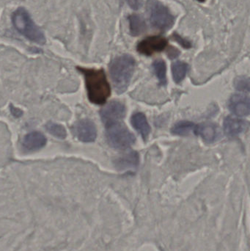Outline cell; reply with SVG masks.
I'll return each mask as SVG.
<instances>
[{"instance_id":"1","label":"cell","mask_w":250,"mask_h":251,"mask_svg":"<svg viewBox=\"0 0 250 251\" xmlns=\"http://www.w3.org/2000/svg\"><path fill=\"white\" fill-rule=\"evenodd\" d=\"M85 76L88 99L95 104H105L111 94V88L102 69L78 68Z\"/></svg>"},{"instance_id":"2","label":"cell","mask_w":250,"mask_h":251,"mask_svg":"<svg viewBox=\"0 0 250 251\" xmlns=\"http://www.w3.org/2000/svg\"><path fill=\"white\" fill-rule=\"evenodd\" d=\"M135 67V59L129 54L118 56L110 63V76L118 94H123L127 89Z\"/></svg>"},{"instance_id":"3","label":"cell","mask_w":250,"mask_h":251,"mask_svg":"<svg viewBox=\"0 0 250 251\" xmlns=\"http://www.w3.org/2000/svg\"><path fill=\"white\" fill-rule=\"evenodd\" d=\"M12 22L15 29L26 39L38 44H45L44 32L35 25L26 9H16L12 14Z\"/></svg>"},{"instance_id":"4","label":"cell","mask_w":250,"mask_h":251,"mask_svg":"<svg viewBox=\"0 0 250 251\" xmlns=\"http://www.w3.org/2000/svg\"><path fill=\"white\" fill-rule=\"evenodd\" d=\"M105 126L106 136L111 147L125 150L135 143V135L121 122H114Z\"/></svg>"},{"instance_id":"5","label":"cell","mask_w":250,"mask_h":251,"mask_svg":"<svg viewBox=\"0 0 250 251\" xmlns=\"http://www.w3.org/2000/svg\"><path fill=\"white\" fill-rule=\"evenodd\" d=\"M147 9L150 21L154 27L161 30H167L174 25V16L169 9L158 0H148Z\"/></svg>"},{"instance_id":"6","label":"cell","mask_w":250,"mask_h":251,"mask_svg":"<svg viewBox=\"0 0 250 251\" xmlns=\"http://www.w3.org/2000/svg\"><path fill=\"white\" fill-rule=\"evenodd\" d=\"M101 117L104 125L120 122L126 115V107L118 101L109 103L101 110Z\"/></svg>"},{"instance_id":"7","label":"cell","mask_w":250,"mask_h":251,"mask_svg":"<svg viewBox=\"0 0 250 251\" xmlns=\"http://www.w3.org/2000/svg\"><path fill=\"white\" fill-rule=\"evenodd\" d=\"M167 41L164 37L151 36L142 40L138 44V52L144 55L151 56L154 53L160 52L167 47Z\"/></svg>"},{"instance_id":"8","label":"cell","mask_w":250,"mask_h":251,"mask_svg":"<svg viewBox=\"0 0 250 251\" xmlns=\"http://www.w3.org/2000/svg\"><path fill=\"white\" fill-rule=\"evenodd\" d=\"M77 138L84 143H92L96 139L97 130L95 124L89 119L79 121L73 128Z\"/></svg>"},{"instance_id":"9","label":"cell","mask_w":250,"mask_h":251,"mask_svg":"<svg viewBox=\"0 0 250 251\" xmlns=\"http://www.w3.org/2000/svg\"><path fill=\"white\" fill-rule=\"evenodd\" d=\"M229 109L237 116H249L250 104L249 97L242 94H234L229 101Z\"/></svg>"},{"instance_id":"10","label":"cell","mask_w":250,"mask_h":251,"mask_svg":"<svg viewBox=\"0 0 250 251\" xmlns=\"http://www.w3.org/2000/svg\"><path fill=\"white\" fill-rule=\"evenodd\" d=\"M197 134L202 137L205 143H212L217 141L221 136V130L215 124L205 123L196 127Z\"/></svg>"},{"instance_id":"11","label":"cell","mask_w":250,"mask_h":251,"mask_svg":"<svg viewBox=\"0 0 250 251\" xmlns=\"http://www.w3.org/2000/svg\"><path fill=\"white\" fill-rule=\"evenodd\" d=\"M248 126L245 121L229 116L224 122L225 133L230 137H237L247 129Z\"/></svg>"},{"instance_id":"12","label":"cell","mask_w":250,"mask_h":251,"mask_svg":"<svg viewBox=\"0 0 250 251\" xmlns=\"http://www.w3.org/2000/svg\"><path fill=\"white\" fill-rule=\"evenodd\" d=\"M46 143V137L39 131H32L25 136L23 146L26 150L34 151L42 149Z\"/></svg>"},{"instance_id":"13","label":"cell","mask_w":250,"mask_h":251,"mask_svg":"<svg viewBox=\"0 0 250 251\" xmlns=\"http://www.w3.org/2000/svg\"><path fill=\"white\" fill-rule=\"evenodd\" d=\"M139 163V156L137 152L132 151L116 159L114 165L120 171L135 169Z\"/></svg>"},{"instance_id":"14","label":"cell","mask_w":250,"mask_h":251,"mask_svg":"<svg viewBox=\"0 0 250 251\" xmlns=\"http://www.w3.org/2000/svg\"><path fill=\"white\" fill-rule=\"evenodd\" d=\"M132 125L134 128L141 134L144 140H146L151 132V127L145 115L142 113H136L132 116Z\"/></svg>"},{"instance_id":"15","label":"cell","mask_w":250,"mask_h":251,"mask_svg":"<svg viewBox=\"0 0 250 251\" xmlns=\"http://www.w3.org/2000/svg\"><path fill=\"white\" fill-rule=\"evenodd\" d=\"M130 32L132 35L137 36L146 30V24L142 16L134 14L129 17Z\"/></svg>"},{"instance_id":"16","label":"cell","mask_w":250,"mask_h":251,"mask_svg":"<svg viewBox=\"0 0 250 251\" xmlns=\"http://www.w3.org/2000/svg\"><path fill=\"white\" fill-rule=\"evenodd\" d=\"M189 71V66L184 62L177 61L172 66L173 79L176 83H180L184 79Z\"/></svg>"},{"instance_id":"17","label":"cell","mask_w":250,"mask_h":251,"mask_svg":"<svg viewBox=\"0 0 250 251\" xmlns=\"http://www.w3.org/2000/svg\"><path fill=\"white\" fill-rule=\"evenodd\" d=\"M195 128H196V126L192 122L182 121L173 126L171 131L172 133L176 135L186 136L192 131H195Z\"/></svg>"},{"instance_id":"18","label":"cell","mask_w":250,"mask_h":251,"mask_svg":"<svg viewBox=\"0 0 250 251\" xmlns=\"http://www.w3.org/2000/svg\"><path fill=\"white\" fill-rule=\"evenodd\" d=\"M153 70L161 85H167V66L162 60H156L152 65Z\"/></svg>"},{"instance_id":"19","label":"cell","mask_w":250,"mask_h":251,"mask_svg":"<svg viewBox=\"0 0 250 251\" xmlns=\"http://www.w3.org/2000/svg\"><path fill=\"white\" fill-rule=\"evenodd\" d=\"M45 128L48 132L57 138L64 139L66 137V130L62 125L49 122L45 126Z\"/></svg>"},{"instance_id":"20","label":"cell","mask_w":250,"mask_h":251,"mask_svg":"<svg viewBox=\"0 0 250 251\" xmlns=\"http://www.w3.org/2000/svg\"><path fill=\"white\" fill-rule=\"evenodd\" d=\"M235 87L239 91L248 92L250 91L249 78L245 76L237 78L235 81Z\"/></svg>"},{"instance_id":"21","label":"cell","mask_w":250,"mask_h":251,"mask_svg":"<svg viewBox=\"0 0 250 251\" xmlns=\"http://www.w3.org/2000/svg\"><path fill=\"white\" fill-rule=\"evenodd\" d=\"M126 1L134 10H139L143 4V0H126Z\"/></svg>"},{"instance_id":"22","label":"cell","mask_w":250,"mask_h":251,"mask_svg":"<svg viewBox=\"0 0 250 251\" xmlns=\"http://www.w3.org/2000/svg\"><path fill=\"white\" fill-rule=\"evenodd\" d=\"M175 39L178 41V42L180 43L183 47L185 48H189L191 47L190 43L188 42L186 40L183 39L182 37L179 36V35H175Z\"/></svg>"},{"instance_id":"23","label":"cell","mask_w":250,"mask_h":251,"mask_svg":"<svg viewBox=\"0 0 250 251\" xmlns=\"http://www.w3.org/2000/svg\"><path fill=\"white\" fill-rule=\"evenodd\" d=\"M19 112L22 111H20L19 109L14 108V107H13L12 113H13V116H16V114H19Z\"/></svg>"},{"instance_id":"24","label":"cell","mask_w":250,"mask_h":251,"mask_svg":"<svg viewBox=\"0 0 250 251\" xmlns=\"http://www.w3.org/2000/svg\"><path fill=\"white\" fill-rule=\"evenodd\" d=\"M198 1H201V2H204V1H205V0H198Z\"/></svg>"}]
</instances>
